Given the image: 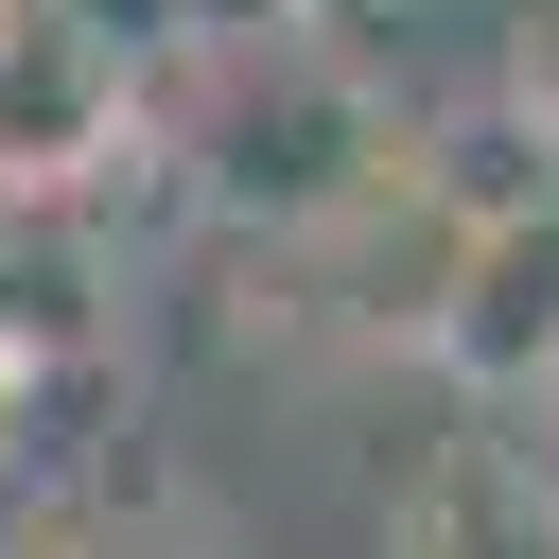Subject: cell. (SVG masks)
<instances>
[{"instance_id":"1","label":"cell","mask_w":559,"mask_h":559,"mask_svg":"<svg viewBox=\"0 0 559 559\" xmlns=\"http://www.w3.org/2000/svg\"><path fill=\"white\" fill-rule=\"evenodd\" d=\"M384 140H402L384 87H367L314 17H297V35H210V122H192V157H210V210H227V227L332 210Z\"/></svg>"},{"instance_id":"2","label":"cell","mask_w":559,"mask_h":559,"mask_svg":"<svg viewBox=\"0 0 559 559\" xmlns=\"http://www.w3.org/2000/svg\"><path fill=\"white\" fill-rule=\"evenodd\" d=\"M367 559H559V454L542 437H507V402H472L454 437H419L402 454V489H384V542Z\"/></svg>"},{"instance_id":"3","label":"cell","mask_w":559,"mask_h":559,"mask_svg":"<svg viewBox=\"0 0 559 559\" xmlns=\"http://www.w3.org/2000/svg\"><path fill=\"white\" fill-rule=\"evenodd\" d=\"M419 349H437L472 402H524V384H542V349H559V192H542V210H489V227L454 245Z\"/></svg>"},{"instance_id":"4","label":"cell","mask_w":559,"mask_h":559,"mask_svg":"<svg viewBox=\"0 0 559 559\" xmlns=\"http://www.w3.org/2000/svg\"><path fill=\"white\" fill-rule=\"evenodd\" d=\"M35 559H210V524H192V507H175L157 472H122V489H105V507H87L70 542H35Z\"/></svg>"},{"instance_id":"5","label":"cell","mask_w":559,"mask_h":559,"mask_svg":"<svg viewBox=\"0 0 559 559\" xmlns=\"http://www.w3.org/2000/svg\"><path fill=\"white\" fill-rule=\"evenodd\" d=\"M489 87H507V105L559 140V0H524V17H507V70H489Z\"/></svg>"},{"instance_id":"6","label":"cell","mask_w":559,"mask_h":559,"mask_svg":"<svg viewBox=\"0 0 559 559\" xmlns=\"http://www.w3.org/2000/svg\"><path fill=\"white\" fill-rule=\"evenodd\" d=\"M524 402H542V437H559V349H542V384H524Z\"/></svg>"}]
</instances>
